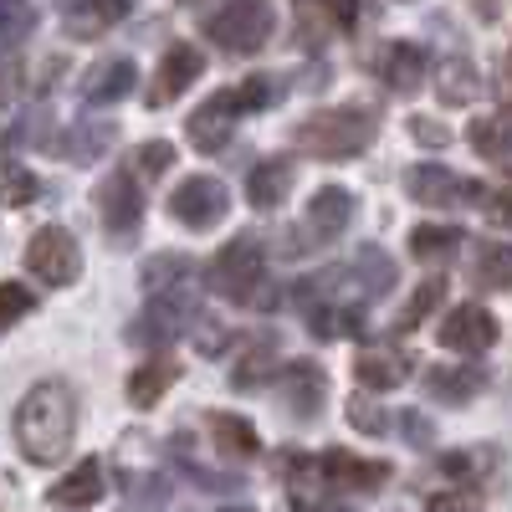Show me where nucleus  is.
Returning a JSON list of instances; mask_svg holds the SVG:
<instances>
[{"label": "nucleus", "mask_w": 512, "mask_h": 512, "mask_svg": "<svg viewBox=\"0 0 512 512\" xmlns=\"http://www.w3.org/2000/svg\"><path fill=\"white\" fill-rule=\"evenodd\" d=\"M77 431V400L62 379H41L16 410V446L36 466H57Z\"/></svg>", "instance_id": "1"}, {"label": "nucleus", "mask_w": 512, "mask_h": 512, "mask_svg": "<svg viewBox=\"0 0 512 512\" xmlns=\"http://www.w3.org/2000/svg\"><path fill=\"white\" fill-rule=\"evenodd\" d=\"M374 134H379V118L369 108H354V103L318 108L313 118L297 123V144L318 159H359L374 144Z\"/></svg>", "instance_id": "2"}, {"label": "nucleus", "mask_w": 512, "mask_h": 512, "mask_svg": "<svg viewBox=\"0 0 512 512\" xmlns=\"http://www.w3.org/2000/svg\"><path fill=\"white\" fill-rule=\"evenodd\" d=\"M210 287H216L221 297H231V303H256L267 308V256L262 246H256L251 236L231 241L216 251V262H210Z\"/></svg>", "instance_id": "3"}, {"label": "nucleus", "mask_w": 512, "mask_h": 512, "mask_svg": "<svg viewBox=\"0 0 512 512\" xmlns=\"http://www.w3.org/2000/svg\"><path fill=\"white\" fill-rule=\"evenodd\" d=\"M195 323H200V292H195V282L169 287V292H154V303H149L144 318L134 323V344H144V349H169V344H175V338H185Z\"/></svg>", "instance_id": "4"}, {"label": "nucleus", "mask_w": 512, "mask_h": 512, "mask_svg": "<svg viewBox=\"0 0 512 512\" xmlns=\"http://www.w3.org/2000/svg\"><path fill=\"white\" fill-rule=\"evenodd\" d=\"M210 41H221L226 52H256L272 36V6L267 0H226V6L205 21Z\"/></svg>", "instance_id": "5"}, {"label": "nucleus", "mask_w": 512, "mask_h": 512, "mask_svg": "<svg viewBox=\"0 0 512 512\" xmlns=\"http://www.w3.org/2000/svg\"><path fill=\"white\" fill-rule=\"evenodd\" d=\"M26 267H31L36 282H47V287H67V282H77V272H82V251H77L72 231H62V226H41V231L31 236V246H26Z\"/></svg>", "instance_id": "6"}, {"label": "nucleus", "mask_w": 512, "mask_h": 512, "mask_svg": "<svg viewBox=\"0 0 512 512\" xmlns=\"http://www.w3.org/2000/svg\"><path fill=\"white\" fill-rule=\"evenodd\" d=\"M98 210H103V231L118 246H128L139 236V226H144V190H139V180L128 175V169H118V175L103 180V190H98Z\"/></svg>", "instance_id": "7"}, {"label": "nucleus", "mask_w": 512, "mask_h": 512, "mask_svg": "<svg viewBox=\"0 0 512 512\" xmlns=\"http://www.w3.org/2000/svg\"><path fill=\"white\" fill-rule=\"evenodd\" d=\"M236 113H241V93L236 88H221V93H210L195 113H190V123H185V134H190V144L200 149V154H221L226 144H231V128H236Z\"/></svg>", "instance_id": "8"}, {"label": "nucleus", "mask_w": 512, "mask_h": 512, "mask_svg": "<svg viewBox=\"0 0 512 512\" xmlns=\"http://www.w3.org/2000/svg\"><path fill=\"white\" fill-rule=\"evenodd\" d=\"M405 190H410V200L431 205V210L466 205V200H477V205H482V190H477V180H461L456 169H446V164H415L410 175H405Z\"/></svg>", "instance_id": "9"}, {"label": "nucleus", "mask_w": 512, "mask_h": 512, "mask_svg": "<svg viewBox=\"0 0 512 512\" xmlns=\"http://www.w3.org/2000/svg\"><path fill=\"white\" fill-rule=\"evenodd\" d=\"M169 216H175L180 226H190V231L221 226V216H226V185H221V180H210V175L185 180L175 195H169Z\"/></svg>", "instance_id": "10"}, {"label": "nucleus", "mask_w": 512, "mask_h": 512, "mask_svg": "<svg viewBox=\"0 0 512 512\" xmlns=\"http://www.w3.org/2000/svg\"><path fill=\"white\" fill-rule=\"evenodd\" d=\"M205 72V57L190 47V41H175V47L164 52L159 72H154V88H149V108H169L185 88H195V77Z\"/></svg>", "instance_id": "11"}, {"label": "nucleus", "mask_w": 512, "mask_h": 512, "mask_svg": "<svg viewBox=\"0 0 512 512\" xmlns=\"http://www.w3.org/2000/svg\"><path fill=\"white\" fill-rule=\"evenodd\" d=\"M441 344L456 349V354H482V349L497 344V318L487 308H477V303H461L441 323Z\"/></svg>", "instance_id": "12"}, {"label": "nucleus", "mask_w": 512, "mask_h": 512, "mask_svg": "<svg viewBox=\"0 0 512 512\" xmlns=\"http://www.w3.org/2000/svg\"><path fill=\"white\" fill-rule=\"evenodd\" d=\"M287 502L292 512H328V472L318 456H287Z\"/></svg>", "instance_id": "13"}, {"label": "nucleus", "mask_w": 512, "mask_h": 512, "mask_svg": "<svg viewBox=\"0 0 512 512\" xmlns=\"http://www.w3.org/2000/svg\"><path fill=\"white\" fill-rule=\"evenodd\" d=\"M374 72L390 93H415L425 82V52L415 41H384L379 57H374Z\"/></svg>", "instance_id": "14"}, {"label": "nucleus", "mask_w": 512, "mask_h": 512, "mask_svg": "<svg viewBox=\"0 0 512 512\" xmlns=\"http://www.w3.org/2000/svg\"><path fill=\"white\" fill-rule=\"evenodd\" d=\"M323 390H328V379L318 364H287L282 379H277V400L297 415V420H308L323 410Z\"/></svg>", "instance_id": "15"}, {"label": "nucleus", "mask_w": 512, "mask_h": 512, "mask_svg": "<svg viewBox=\"0 0 512 512\" xmlns=\"http://www.w3.org/2000/svg\"><path fill=\"white\" fill-rule=\"evenodd\" d=\"M354 221V195L349 190H338V185H323L313 200H308V236L313 241H333V236H344V226Z\"/></svg>", "instance_id": "16"}, {"label": "nucleus", "mask_w": 512, "mask_h": 512, "mask_svg": "<svg viewBox=\"0 0 512 512\" xmlns=\"http://www.w3.org/2000/svg\"><path fill=\"white\" fill-rule=\"evenodd\" d=\"M128 6H134V0H72V6L62 11V26L77 41H98L103 31H113L128 16Z\"/></svg>", "instance_id": "17"}, {"label": "nucleus", "mask_w": 512, "mask_h": 512, "mask_svg": "<svg viewBox=\"0 0 512 512\" xmlns=\"http://www.w3.org/2000/svg\"><path fill=\"white\" fill-rule=\"evenodd\" d=\"M323 472H328L333 487H349V492H374V487L390 482V466H384V461H364V456H354L344 446H333L323 456Z\"/></svg>", "instance_id": "18"}, {"label": "nucleus", "mask_w": 512, "mask_h": 512, "mask_svg": "<svg viewBox=\"0 0 512 512\" xmlns=\"http://www.w3.org/2000/svg\"><path fill=\"white\" fill-rule=\"evenodd\" d=\"M405 374H410V359L400 349H384V344H369L354 359V379L364 390H395V384H405Z\"/></svg>", "instance_id": "19"}, {"label": "nucleus", "mask_w": 512, "mask_h": 512, "mask_svg": "<svg viewBox=\"0 0 512 512\" xmlns=\"http://www.w3.org/2000/svg\"><path fill=\"white\" fill-rule=\"evenodd\" d=\"M103 492H108L103 461H98V456H88V461H77V472H72V477H62V482L52 487V502L77 512V507H93V502H103Z\"/></svg>", "instance_id": "20"}, {"label": "nucleus", "mask_w": 512, "mask_h": 512, "mask_svg": "<svg viewBox=\"0 0 512 512\" xmlns=\"http://www.w3.org/2000/svg\"><path fill=\"white\" fill-rule=\"evenodd\" d=\"M231 379H236V390H262L267 379H277V338H267V333L246 338V349L236 354Z\"/></svg>", "instance_id": "21"}, {"label": "nucleus", "mask_w": 512, "mask_h": 512, "mask_svg": "<svg viewBox=\"0 0 512 512\" xmlns=\"http://www.w3.org/2000/svg\"><path fill=\"white\" fill-rule=\"evenodd\" d=\"M482 384H487V374L477 369V364H436L431 374H425V390H431L441 405H466V400H472L477 390H482Z\"/></svg>", "instance_id": "22"}, {"label": "nucleus", "mask_w": 512, "mask_h": 512, "mask_svg": "<svg viewBox=\"0 0 512 512\" xmlns=\"http://www.w3.org/2000/svg\"><path fill=\"white\" fill-rule=\"evenodd\" d=\"M344 282H349L359 297H379V292L395 287V262H390V256H384L379 246H359V256L349 262Z\"/></svg>", "instance_id": "23"}, {"label": "nucleus", "mask_w": 512, "mask_h": 512, "mask_svg": "<svg viewBox=\"0 0 512 512\" xmlns=\"http://www.w3.org/2000/svg\"><path fill=\"white\" fill-rule=\"evenodd\" d=\"M134 82H139V67L128 62V57H113V62H103V67L88 77L82 98H88V103H118V98L134 93Z\"/></svg>", "instance_id": "24"}, {"label": "nucleus", "mask_w": 512, "mask_h": 512, "mask_svg": "<svg viewBox=\"0 0 512 512\" xmlns=\"http://www.w3.org/2000/svg\"><path fill=\"white\" fill-rule=\"evenodd\" d=\"M287 190H292V164H287V159H267V164H256V169H251V180H246V200H251L256 210L282 205V200H287Z\"/></svg>", "instance_id": "25"}, {"label": "nucleus", "mask_w": 512, "mask_h": 512, "mask_svg": "<svg viewBox=\"0 0 512 512\" xmlns=\"http://www.w3.org/2000/svg\"><path fill=\"white\" fill-rule=\"evenodd\" d=\"M205 425H210V436H216V446L226 451V456H256V431H251V420H241V415H231V410H210L205 415Z\"/></svg>", "instance_id": "26"}, {"label": "nucleus", "mask_w": 512, "mask_h": 512, "mask_svg": "<svg viewBox=\"0 0 512 512\" xmlns=\"http://www.w3.org/2000/svg\"><path fill=\"white\" fill-rule=\"evenodd\" d=\"M472 149L482 159H512V113H492V118H477L472 123Z\"/></svg>", "instance_id": "27"}, {"label": "nucleus", "mask_w": 512, "mask_h": 512, "mask_svg": "<svg viewBox=\"0 0 512 512\" xmlns=\"http://www.w3.org/2000/svg\"><path fill=\"white\" fill-rule=\"evenodd\" d=\"M108 144H113V128H108V123H77L72 134H67V144H62V159L93 164V159H103Z\"/></svg>", "instance_id": "28"}, {"label": "nucleus", "mask_w": 512, "mask_h": 512, "mask_svg": "<svg viewBox=\"0 0 512 512\" xmlns=\"http://www.w3.org/2000/svg\"><path fill=\"white\" fill-rule=\"evenodd\" d=\"M169 379H175V369H169V364H144V369H134V374H128V405H134V410L159 405L164 390H169Z\"/></svg>", "instance_id": "29"}, {"label": "nucleus", "mask_w": 512, "mask_h": 512, "mask_svg": "<svg viewBox=\"0 0 512 512\" xmlns=\"http://www.w3.org/2000/svg\"><path fill=\"white\" fill-rule=\"evenodd\" d=\"M477 282L497 287V292H512V246H502V241L477 246Z\"/></svg>", "instance_id": "30"}, {"label": "nucleus", "mask_w": 512, "mask_h": 512, "mask_svg": "<svg viewBox=\"0 0 512 512\" xmlns=\"http://www.w3.org/2000/svg\"><path fill=\"white\" fill-rule=\"evenodd\" d=\"M461 246V231L456 226H415L410 231V251L420 262H446V256Z\"/></svg>", "instance_id": "31"}, {"label": "nucleus", "mask_w": 512, "mask_h": 512, "mask_svg": "<svg viewBox=\"0 0 512 512\" xmlns=\"http://www.w3.org/2000/svg\"><path fill=\"white\" fill-rule=\"evenodd\" d=\"M31 26H36L31 0H0V52H16L31 36Z\"/></svg>", "instance_id": "32"}, {"label": "nucleus", "mask_w": 512, "mask_h": 512, "mask_svg": "<svg viewBox=\"0 0 512 512\" xmlns=\"http://www.w3.org/2000/svg\"><path fill=\"white\" fill-rule=\"evenodd\" d=\"M441 98H446V103H456V108L477 98V72H472V62H466V57L441 62Z\"/></svg>", "instance_id": "33"}, {"label": "nucleus", "mask_w": 512, "mask_h": 512, "mask_svg": "<svg viewBox=\"0 0 512 512\" xmlns=\"http://www.w3.org/2000/svg\"><path fill=\"white\" fill-rule=\"evenodd\" d=\"M441 297H446V277H431V282H420L415 287V297H410V303H405V313H400V333H410V328H420L425 318H431L436 313V303H441Z\"/></svg>", "instance_id": "34"}, {"label": "nucleus", "mask_w": 512, "mask_h": 512, "mask_svg": "<svg viewBox=\"0 0 512 512\" xmlns=\"http://www.w3.org/2000/svg\"><path fill=\"white\" fill-rule=\"evenodd\" d=\"M185 282H190V262H185V256H175V251L154 256V262L144 267V287L149 292H169V287H185Z\"/></svg>", "instance_id": "35"}, {"label": "nucleus", "mask_w": 512, "mask_h": 512, "mask_svg": "<svg viewBox=\"0 0 512 512\" xmlns=\"http://www.w3.org/2000/svg\"><path fill=\"white\" fill-rule=\"evenodd\" d=\"M41 195V180L31 175V169H0V205L6 210H21V205H31Z\"/></svg>", "instance_id": "36"}, {"label": "nucleus", "mask_w": 512, "mask_h": 512, "mask_svg": "<svg viewBox=\"0 0 512 512\" xmlns=\"http://www.w3.org/2000/svg\"><path fill=\"white\" fill-rule=\"evenodd\" d=\"M31 308H36V303H31V292H26L21 282H0V333L16 328Z\"/></svg>", "instance_id": "37"}, {"label": "nucleus", "mask_w": 512, "mask_h": 512, "mask_svg": "<svg viewBox=\"0 0 512 512\" xmlns=\"http://www.w3.org/2000/svg\"><path fill=\"white\" fill-rule=\"evenodd\" d=\"M349 420L359 425L364 436H384V425H390V415H384L369 395H354V405H349Z\"/></svg>", "instance_id": "38"}, {"label": "nucleus", "mask_w": 512, "mask_h": 512, "mask_svg": "<svg viewBox=\"0 0 512 512\" xmlns=\"http://www.w3.org/2000/svg\"><path fill=\"white\" fill-rule=\"evenodd\" d=\"M390 425H395V436H405L410 446H431V420H425L420 410H400Z\"/></svg>", "instance_id": "39"}, {"label": "nucleus", "mask_w": 512, "mask_h": 512, "mask_svg": "<svg viewBox=\"0 0 512 512\" xmlns=\"http://www.w3.org/2000/svg\"><path fill=\"white\" fill-rule=\"evenodd\" d=\"M482 210L492 216V226H507V231H512V185H492V190H482Z\"/></svg>", "instance_id": "40"}, {"label": "nucleus", "mask_w": 512, "mask_h": 512, "mask_svg": "<svg viewBox=\"0 0 512 512\" xmlns=\"http://www.w3.org/2000/svg\"><path fill=\"white\" fill-rule=\"evenodd\" d=\"M425 512H477V497L472 492H436L425 502Z\"/></svg>", "instance_id": "41"}, {"label": "nucleus", "mask_w": 512, "mask_h": 512, "mask_svg": "<svg viewBox=\"0 0 512 512\" xmlns=\"http://www.w3.org/2000/svg\"><path fill=\"white\" fill-rule=\"evenodd\" d=\"M139 164L149 169V175H164L169 164H175V149H169L164 139H154V144H144V154H139Z\"/></svg>", "instance_id": "42"}, {"label": "nucleus", "mask_w": 512, "mask_h": 512, "mask_svg": "<svg viewBox=\"0 0 512 512\" xmlns=\"http://www.w3.org/2000/svg\"><path fill=\"white\" fill-rule=\"evenodd\" d=\"M328 11L338 16V26H344V31L359 26V0H328Z\"/></svg>", "instance_id": "43"}, {"label": "nucleus", "mask_w": 512, "mask_h": 512, "mask_svg": "<svg viewBox=\"0 0 512 512\" xmlns=\"http://www.w3.org/2000/svg\"><path fill=\"white\" fill-rule=\"evenodd\" d=\"M410 134L425 139V144H446V128H436L431 118H415V123H410Z\"/></svg>", "instance_id": "44"}, {"label": "nucleus", "mask_w": 512, "mask_h": 512, "mask_svg": "<svg viewBox=\"0 0 512 512\" xmlns=\"http://www.w3.org/2000/svg\"><path fill=\"white\" fill-rule=\"evenodd\" d=\"M477 6H492V0H477Z\"/></svg>", "instance_id": "45"}]
</instances>
